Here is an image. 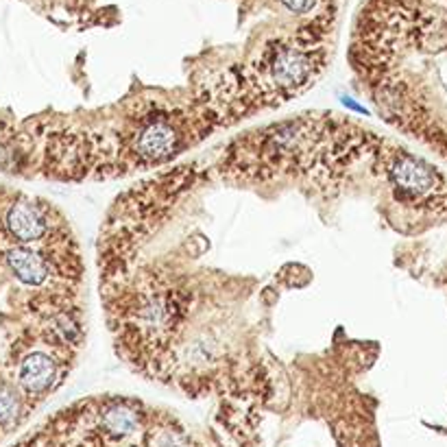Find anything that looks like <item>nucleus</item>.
I'll return each mask as SVG.
<instances>
[{
    "label": "nucleus",
    "instance_id": "obj_2",
    "mask_svg": "<svg viewBox=\"0 0 447 447\" xmlns=\"http://www.w3.org/2000/svg\"><path fill=\"white\" fill-rule=\"evenodd\" d=\"M181 131L171 118H153L142 124L135 137V155L144 162H162L179 151Z\"/></svg>",
    "mask_w": 447,
    "mask_h": 447
},
{
    "label": "nucleus",
    "instance_id": "obj_3",
    "mask_svg": "<svg viewBox=\"0 0 447 447\" xmlns=\"http://www.w3.org/2000/svg\"><path fill=\"white\" fill-rule=\"evenodd\" d=\"M390 177H393L397 188L412 194V197H428L435 192L439 181L428 164L406 155V153H399L390 162Z\"/></svg>",
    "mask_w": 447,
    "mask_h": 447
},
{
    "label": "nucleus",
    "instance_id": "obj_6",
    "mask_svg": "<svg viewBox=\"0 0 447 447\" xmlns=\"http://www.w3.org/2000/svg\"><path fill=\"white\" fill-rule=\"evenodd\" d=\"M7 262H9L11 271L16 273L24 284L37 286V284L44 282L46 275H48L46 262L41 260L37 254H33V251L24 249V247L11 249L7 254Z\"/></svg>",
    "mask_w": 447,
    "mask_h": 447
},
{
    "label": "nucleus",
    "instance_id": "obj_9",
    "mask_svg": "<svg viewBox=\"0 0 447 447\" xmlns=\"http://www.w3.org/2000/svg\"><path fill=\"white\" fill-rule=\"evenodd\" d=\"M282 3L295 13H308L316 7V0H282Z\"/></svg>",
    "mask_w": 447,
    "mask_h": 447
},
{
    "label": "nucleus",
    "instance_id": "obj_7",
    "mask_svg": "<svg viewBox=\"0 0 447 447\" xmlns=\"http://www.w3.org/2000/svg\"><path fill=\"white\" fill-rule=\"evenodd\" d=\"M103 426L109 435L114 437H127L137 428V417L127 406H111L103 415Z\"/></svg>",
    "mask_w": 447,
    "mask_h": 447
},
{
    "label": "nucleus",
    "instance_id": "obj_8",
    "mask_svg": "<svg viewBox=\"0 0 447 447\" xmlns=\"http://www.w3.org/2000/svg\"><path fill=\"white\" fill-rule=\"evenodd\" d=\"M20 415V399L11 386L0 384V426H13Z\"/></svg>",
    "mask_w": 447,
    "mask_h": 447
},
{
    "label": "nucleus",
    "instance_id": "obj_4",
    "mask_svg": "<svg viewBox=\"0 0 447 447\" xmlns=\"http://www.w3.org/2000/svg\"><path fill=\"white\" fill-rule=\"evenodd\" d=\"M7 227L13 238H18L20 242H33L44 236L46 218L37 205L29 201H18L7 212Z\"/></svg>",
    "mask_w": 447,
    "mask_h": 447
},
{
    "label": "nucleus",
    "instance_id": "obj_5",
    "mask_svg": "<svg viewBox=\"0 0 447 447\" xmlns=\"http://www.w3.org/2000/svg\"><path fill=\"white\" fill-rule=\"evenodd\" d=\"M55 362L46 354H31L20 365V384L29 393H44L55 380Z\"/></svg>",
    "mask_w": 447,
    "mask_h": 447
},
{
    "label": "nucleus",
    "instance_id": "obj_1",
    "mask_svg": "<svg viewBox=\"0 0 447 447\" xmlns=\"http://www.w3.org/2000/svg\"><path fill=\"white\" fill-rule=\"evenodd\" d=\"M264 70L279 92L290 94L308 86V81L314 77V59L301 48L286 46L271 55Z\"/></svg>",
    "mask_w": 447,
    "mask_h": 447
}]
</instances>
